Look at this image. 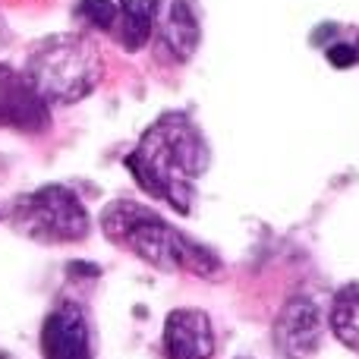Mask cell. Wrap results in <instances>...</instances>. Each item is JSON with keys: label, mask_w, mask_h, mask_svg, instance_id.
Returning a JSON list of instances; mask_svg holds the SVG:
<instances>
[{"label": "cell", "mask_w": 359, "mask_h": 359, "mask_svg": "<svg viewBox=\"0 0 359 359\" xmlns=\"http://www.w3.org/2000/svg\"><path fill=\"white\" fill-rule=\"evenodd\" d=\"M123 164L151 198L189 215L196 180L208 170V142L186 114H164L142 133Z\"/></svg>", "instance_id": "cell-1"}, {"label": "cell", "mask_w": 359, "mask_h": 359, "mask_svg": "<svg viewBox=\"0 0 359 359\" xmlns=\"http://www.w3.org/2000/svg\"><path fill=\"white\" fill-rule=\"evenodd\" d=\"M101 230L114 246L130 249L158 271H186L198 278H217L221 271V262L211 249L198 246L196 240L180 233L174 224L164 221L158 211L130 198H117L101 211Z\"/></svg>", "instance_id": "cell-2"}, {"label": "cell", "mask_w": 359, "mask_h": 359, "mask_svg": "<svg viewBox=\"0 0 359 359\" xmlns=\"http://www.w3.org/2000/svg\"><path fill=\"white\" fill-rule=\"evenodd\" d=\"M104 60L92 38L67 32V35H50L41 41L29 57L25 76L32 86L41 92L48 104H76L88 98L98 88Z\"/></svg>", "instance_id": "cell-3"}, {"label": "cell", "mask_w": 359, "mask_h": 359, "mask_svg": "<svg viewBox=\"0 0 359 359\" xmlns=\"http://www.w3.org/2000/svg\"><path fill=\"white\" fill-rule=\"evenodd\" d=\"M10 221L22 236L38 243H82L92 230L82 198L63 183L38 186L29 196H19Z\"/></svg>", "instance_id": "cell-4"}, {"label": "cell", "mask_w": 359, "mask_h": 359, "mask_svg": "<svg viewBox=\"0 0 359 359\" xmlns=\"http://www.w3.org/2000/svg\"><path fill=\"white\" fill-rule=\"evenodd\" d=\"M0 126L16 133H44L50 126V107L25 73L0 67Z\"/></svg>", "instance_id": "cell-5"}, {"label": "cell", "mask_w": 359, "mask_h": 359, "mask_svg": "<svg viewBox=\"0 0 359 359\" xmlns=\"http://www.w3.org/2000/svg\"><path fill=\"white\" fill-rule=\"evenodd\" d=\"M41 356L44 359H92L88 318L73 299L48 312L41 325Z\"/></svg>", "instance_id": "cell-6"}, {"label": "cell", "mask_w": 359, "mask_h": 359, "mask_svg": "<svg viewBox=\"0 0 359 359\" xmlns=\"http://www.w3.org/2000/svg\"><path fill=\"white\" fill-rule=\"evenodd\" d=\"M322 344V312L312 299L297 297L274 322V347L284 359H309Z\"/></svg>", "instance_id": "cell-7"}, {"label": "cell", "mask_w": 359, "mask_h": 359, "mask_svg": "<svg viewBox=\"0 0 359 359\" xmlns=\"http://www.w3.org/2000/svg\"><path fill=\"white\" fill-rule=\"evenodd\" d=\"M161 347L168 359H211L215 328L202 309H174L164 322Z\"/></svg>", "instance_id": "cell-8"}, {"label": "cell", "mask_w": 359, "mask_h": 359, "mask_svg": "<svg viewBox=\"0 0 359 359\" xmlns=\"http://www.w3.org/2000/svg\"><path fill=\"white\" fill-rule=\"evenodd\" d=\"M198 44V19L196 13L189 10L186 0H174L164 16L161 29H158V50H161L164 60H174L183 63L192 57Z\"/></svg>", "instance_id": "cell-9"}, {"label": "cell", "mask_w": 359, "mask_h": 359, "mask_svg": "<svg viewBox=\"0 0 359 359\" xmlns=\"http://www.w3.org/2000/svg\"><path fill=\"white\" fill-rule=\"evenodd\" d=\"M158 0H117V25H114V41L123 50L136 54L149 44L158 22Z\"/></svg>", "instance_id": "cell-10"}, {"label": "cell", "mask_w": 359, "mask_h": 359, "mask_svg": "<svg viewBox=\"0 0 359 359\" xmlns=\"http://www.w3.org/2000/svg\"><path fill=\"white\" fill-rule=\"evenodd\" d=\"M331 328L344 347L359 353V284H350L337 293L331 309Z\"/></svg>", "instance_id": "cell-11"}, {"label": "cell", "mask_w": 359, "mask_h": 359, "mask_svg": "<svg viewBox=\"0 0 359 359\" xmlns=\"http://www.w3.org/2000/svg\"><path fill=\"white\" fill-rule=\"evenodd\" d=\"M73 13L86 29L114 32V25H117V4L114 0H76Z\"/></svg>", "instance_id": "cell-12"}, {"label": "cell", "mask_w": 359, "mask_h": 359, "mask_svg": "<svg viewBox=\"0 0 359 359\" xmlns=\"http://www.w3.org/2000/svg\"><path fill=\"white\" fill-rule=\"evenodd\" d=\"M328 60L334 63V67H350V63H356V50L347 48V44H334V48L328 50Z\"/></svg>", "instance_id": "cell-13"}]
</instances>
